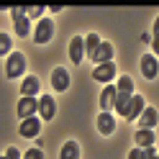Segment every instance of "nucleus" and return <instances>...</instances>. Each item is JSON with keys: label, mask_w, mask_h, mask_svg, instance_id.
<instances>
[{"label": "nucleus", "mask_w": 159, "mask_h": 159, "mask_svg": "<svg viewBox=\"0 0 159 159\" xmlns=\"http://www.w3.org/2000/svg\"><path fill=\"white\" fill-rule=\"evenodd\" d=\"M128 159H159V154L154 152V146H146V149H134L131 154H128Z\"/></svg>", "instance_id": "21"}, {"label": "nucleus", "mask_w": 159, "mask_h": 159, "mask_svg": "<svg viewBox=\"0 0 159 159\" xmlns=\"http://www.w3.org/2000/svg\"><path fill=\"white\" fill-rule=\"evenodd\" d=\"M8 52H11V36H8V34H0V54H8Z\"/></svg>", "instance_id": "23"}, {"label": "nucleus", "mask_w": 159, "mask_h": 159, "mask_svg": "<svg viewBox=\"0 0 159 159\" xmlns=\"http://www.w3.org/2000/svg\"><path fill=\"white\" fill-rule=\"evenodd\" d=\"M23 72H26V57L18 54V52L11 54V57H8V64H5V75L11 80H18Z\"/></svg>", "instance_id": "1"}, {"label": "nucleus", "mask_w": 159, "mask_h": 159, "mask_svg": "<svg viewBox=\"0 0 159 159\" xmlns=\"http://www.w3.org/2000/svg\"><path fill=\"white\" fill-rule=\"evenodd\" d=\"M41 13H44V5H31L28 8V18H39Z\"/></svg>", "instance_id": "27"}, {"label": "nucleus", "mask_w": 159, "mask_h": 159, "mask_svg": "<svg viewBox=\"0 0 159 159\" xmlns=\"http://www.w3.org/2000/svg\"><path fill=\"white\" fill-rule=\"evenodd\" d=\"M144 108H146V105H144V98H141V95H134V98H131V108H128V116H126V118H128V121H136V118L144 113Z\"/></svg>", "instance_id": "13"}, {"label": "nucleus", "mask_w": 159, "mask_h": 159, "mask_svg": "<svg viewBox=\"0 0 159 159\" xmlns=\"http://www.w3.org/2000/svg\"><path fill=\"white\" fill-rule=\"evenodd\" d=\"M21 93H23V98H34L39 93V77H26L21 82Z\"/></svg>", "instance_id": "18"}, {"label": "nucleus", "mask_w": 159, "mask_h": 159, "mask_svg": "<svg viewBox=\"0 0 159 159\" xmlns=\"http://www.w3.org/2000/svg\"><path fill=\"white\" fill-rule=\"evenodd\" d=\"M54 111L57 108H54V98L52 95H41L39 98V116H41L44 121H49V118L54 116Z\"/></svg>", "instance_id": "9"}, {"label": "nucleus", "mask_w": 159, "mask_h": 159, "mask_svg": "<svg viewBox=\"0 0 159 159\" xmlns=\"http://www.w3.org/2000/svg\"><path fill=\"white\" fill-rule=\"evenodd\" d=\"M87 54H85V39H80V36H75L72 41H69V59H72L75 64H80L85 59Z\"/></svg>", "instance_id": "7"}, {"label": "nucleus", "mask_w": 159, "mask_h": 159, "mask_svg": "<svg viewBox=\"0 0 159 159\" xmlns=\"http://www.w3.org/2000/svg\"><path fill=\"white\" fill-rule=\"evenodd\" d=\"M13 21L18 36H28V8H13Z\"/></svg>", "instance_id": "3"}, {"label": "nucleus", "mask_w": 159, "mask_h": 159, "mask_svg": "<svg viewBox=\"0 0 159 159\" xmlns=\"http://www.w3.org/2000/svg\"><path fill=\"white\" fill-rule=\"evenodd\" d=\"M36 111H39V100L36 98H23V100L18 103V118H23V121L31 118Z\"/></svg>", "instance_id": "8"}, {"label": "nucleus", "mask_w": 159, "mask_h": 159, "mask_svg": "<svg viewBox=\"0 0 159 159\" xmlns=\"http://www.w3.org/2000/svg\"><path fill=\"white\" fill-rule=\"evenodd\" d=\"M100 36L98 34H90V36H85V54L90 57V59H95V54H98V49H100Z\"/></svg>", "instance_id": "15"}, {"label": "nucleus", "mask_w": 159, "mask_h": 159, "mask_svg": "<svg viewBox=\"0 0 159 159\" xmlns=\"http://www.w3.org/2000/svg\"><path fill=\"white\" fill-rule=\"evenodd\" d=\"M23 159H44V152L41 149H28V152L23 154Z\"/></svg>", "instance_id": "25"}, {"label": "nucleus", "mask_w": 159, "mask_h": 159, "mask_svg": "<svg viewBox=\"0 0 159 159\" xmlns=\"http://www.w3.org/2000/svg\"><path fill=\"white\" fill-rule=\"evenodd\" d=\"M98 131H100L103 136H111L116 131V121H113L111 113H100L98 116Z\"/></svg>", "instance_id": "10"}, {"label": "nucleus", "mask_w": 159, "mask_h": 159, "mask_svg": "<svg viewBox=\"0 0 159 159\" xmlns=\"http://www.w3.org/2000/svg\"><path fill=\"white\" fill-rule=\"evenodd\" d=\"M59 159H80V146L77 141H67L62 146V152H59Z\"/></svg>", "instance_id": "19"}, {"label": "nucleus", "mask_w": 159, "mask_h": 159, "mask_svg": "<svg viewBox=\"0 0 159 159\" xmlns=\"http://www.w3.org/2000/svg\"><path fill=\"white\" fill-rule=\"evenodd\" d=\"M139 118H141V128H154L159 116H157V111H154V108H144V113L139 116Z\"/></svg>", "instance_id": "20"}, {"label": "nucleus", "mask_w": 159, "mask_h": 159, "mask_svg": "<svg viewBox=\"0 0 159 159\" xmlns=\"http://www.w3.org/2000/svg\"><path fill=\"white\" fill-rule=\"evenodd\" d=\"M52 34H54V23H52V18H41V21L36 23L34 41H36V44H46L49 39H52Z\"/></svg>", "instance_id": "2"}, {"label": "nucleus", "mask_w": 159, "mask_h": 159, "mask_svg": "<svg viewBox=\"0 0 159 159\" xmlns=\"http://www.w3.org/2000/svg\"><path fill=\"white\" fill-rule=\"evenodd\" d=\"M134 139H136L139 149H146V146H152V144H154V134H152V128H139Z\"/></svg>", "instance_id": "17"}, {"label": "nucleus", "mask_w": 159, "mask_h": 159, "mask_svg": "<svg viewBox=\"0 0 159 159\" xmlns=\"http://www.w3.org/2000/svg\"><path fill=\"white\" fill-rule=\"evenodd\" d=\"M116 95H118V87H113V85H108L105 90H103V95H100V108H103L105 113L116 105Z\"/></svg>", "instance_id": "11"}, {"label": "nucleus", "mask_w": 159, "mask_h": 159, "mask_svg": "<svg viewBox=\"0 0 159 159\" xmlns=\"http://www.w3.org/2000/svg\"><path fill=\"white\" fill-rule=\"evenodd\" d=\"M3 159H23V157L18 154V149H16V146H11V149H5V154H3Z\"/></svg>", "instance_id": "26"}, {"label": "nucleus", "mask_w": 159, "mask_h": 159, "mask_svg": "<svg viewBox=\"0 0 159 159\" xmlns=\"http://www.w3.org/2000/svg\"><path fill=\"white\" fill-rule=\"evenodd\" d=\"M21 136H26V139H34V136H39V131H41V121H39L36 116H31V118H26V121H21Z\"/></svg>", "instance_id": "5"}, {"label": "nucleus", "mask_w": 159, "mask_h": 159, "mask_svg": "<svg viewBox=\"0 0 159 159\" xmlns=\"http://www.w3.org/2000/svg\"><path fill=\"white\" fill-rule=\"evenodd\" d=\"M157 59L152 57V54H146V57H141V75L146 77V80H152V77H157Z\"/></svg>", "instance_id": "12"}, {"label": "nucleus", "mask_w": 159, "mask_h": 159, "mask_svg": "<svg viewBox=\"0 0 159 159\" xmlns=\"http://www.w3.org/2000/svg\"><path fill=\"white\" fill-rule=\"evenodd\" d=\"M131 98H134V95H128V93H118V95H116V105H113V108H116V111L121 113L123 118L128 116V108H131Z\"/></svg>", "instance_id": "16"}, {"label": "nucleus", "mask_w": 159, "mask_h": 159, "mask_svg": "<svg viewBox=\"0 0 159 159\" xmlns=\"http://www.w3.org/2000/svg\"><path fill=\"white\" fill-rule=\"evenodd\" d=\"M52 87L59 90V93H64L67 87H69V72H67L64 67H57L54 72H52Z\"/></svg>", "instance_id": "6"}, {"label": "nucleus", "mask_w": 159, "mask_h": 159, "mask_svg": "<svg viewBox=\"0 0 159 159\" xmlns=\"http://www.w3.org/2000/svg\"><path fill=\"white\" fill-rule=\"evenodd\" d=\"M152 49L159 54V16H157V21H154V39H152Z\"/></svg>", "instance_id": "24"}, {"label": "nucleus", "mask_w": 159, "mask_h": 159, "mask_svg": "<svg viewBox=\"0 0 159 159\" xmlns=\"http://www.w3.org/2000/svg\"><path fill=\"white\" fill-rule=\"evenodd\" d=\"M116 77V64L108 62V64H98L93 69V80H98V82H111V80Z\"/></svg>", "instance_id": "4"}, {"label": "nucleus", "mask_w": 159, "mask_h": 159, "mask_svg": "<svg viewBox=\"0 0 159 159\" xmlns=\"http://www.w3.org/2000/svg\"><path fill=\"white\" fill-rule=\"evenodd\" d=\"M111 59H113V46L108 44V41H103V44H100V49H98V54H95V59H93V62H95V64H108Z\"/></svg>", "instance_id": "14"}, {"label": "nucleus", "mask_w": 159, "mask_h": 159, "mask_svg": "<svg viewBox=\"0 0 159 159\" xmlns=\"http://www.w3.org/2000/svg\"><path fill=\"white\" fill-rule=\"evenodd\" d=\"M118 93H128V95H134V80L123 75L121 80H118Z\"/></svg>", "instance_id": "22"}]
</instances>
